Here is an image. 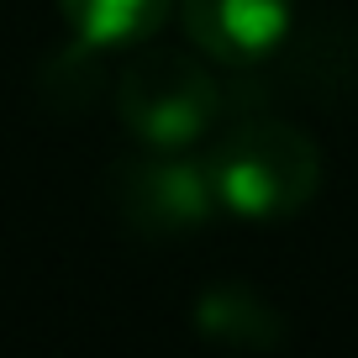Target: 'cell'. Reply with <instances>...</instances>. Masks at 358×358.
Returning a JSON list of instances; mask_svg holds the SVG:
<instances>
[{
  "mask_svg": "<svg viewBox=\"0 0 358 358\" xmlns=\"http://www.w3.org/2000/svg\"><path fill=\"white\" fill-rule=\"evenodd\" d=\"M174 0H58L64 22L90 48H137L169 22Z\"/></svg>",
  "mask_w": 358,
  "mask_h": 358,
  "instance_id": "6",
  "label": "cell"
},
{
  "mask_svg": "<svg viewBox=\"0 0 358 358\" xmlns=\"http://www.w3.org/2000/svg\"><path fill=\"white\" fill-rule=\"evenodd\" d=\"M195 332L227 348H280L285 343V316L248 285H211L195 301Z\"/></svg>",
  "mask_w": 358,
  "mask_h": 358,
  "instance_id": "5",
  "label": "cell"
},
{
  "mask_svg": "<svg viewBox=\"0 0 358 358\" xmlns=\"http://www.w3.org/2000/svg\"><path fill=\"white\" fill-rule=\"evenodd\" d=\"M111 201L122 222L143 237H185L222 211L211 179H206V164L179 158V148H153L148 158L116 164Z\"/></svg>",
  "mask_w": 358,
  "mask_h": 358,
  "instance_id": "3",
  "label": "cell"
},
{
  "mask_svg": "<svg viewBox=\"0 0 358 358\" xmlns=\"http://www.w3.org/2000/svg\"><path fill=\"white\" fill-rule=\"evenodd\" d=\"M295 0H179V27L201 58L227 69L264 64L285 43Z\"/></svg>",
  "mask_w": 358,
  "mask_h": 358,
  "instance_id": "4",
  "label": "cell"
},
{
  "mask_svg": "<svg viewBox=\"0 0 358 358\" xmlns=\"http://www.w3.org/2000/svg\"><path fill=\"white\" fill-rule=\"evenodd\" d=\"M206 179H211L222 211L248 222H285L306 211L322 190V148L311 132L280 116L237 122L206 148Z\"/></svg>",
  "mask_w": 358,
  "mask_h": 358,
  "instance_id": "1",
  "label": "cell"
},
{
  "mask_svg": "<svg viewBox=\"0 0 358 358\" xmlns=\"http://www.w3.org/2000/svg\"><path fill=\"white\" fill-rule=\"evenodd\" d=\"M222 111L216 74L190 53L153 48L137 53L116 79V116L143 148H190Z\"/></svg>",
  "mask_w": 358,
  "mask_h": 358,
  "instance_id": "2",
  "label": "cell"
}]
</instances>
